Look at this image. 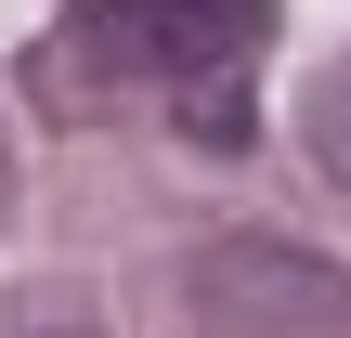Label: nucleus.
Returning a JSON list of instances; mask_svg holds the SVG:
<instances>
[{
    "mask_svg": "<svg viewBox=\"0 0 351 338\" xmlns=\"http://www.w3.org/2000/svg\"><path fill=\"white\" fill-rule=\"evenodd\" d=\"M274 39V0H78V52L104 78H234L247 52Z\"/></svg>",
    "mask_w": 351,
    "mask_h": 338,
    "instance_id": "nucleus-1",
    "label": "nucleus"
}]
</instances>
